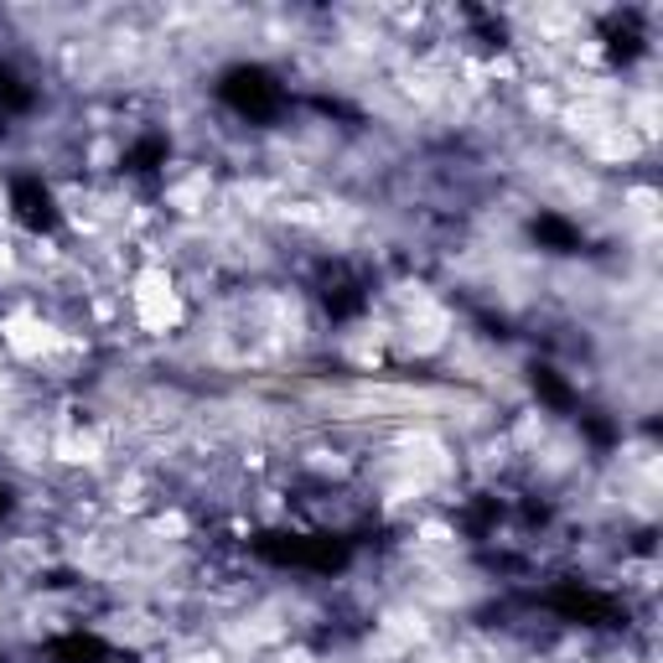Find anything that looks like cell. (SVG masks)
I'll use <instances>...</instances> for the list:
<instances>
[{
	"label": "cell",
	"mask_w": 663,
	"mask_h": 663,
	"mask_svg": "<svg viewBox=\"0 0 663 663\" xmlns=\"http://www.w3.org/2000/svg\"><path fill=\"white\" fill-rule=\"evenodd\" d=\"M265 560H276V565H301V571H342L348 565V544L342 539H306V535H265L255 544Z\"/></svg>",
	"instance_id": "1"
},
{
	"label": "cell",
	"mask_w": 663,
	"mask_h": 663,
	"mask_svg": "<svg viewBox=\"0 0 663 663\" xmlns=\"http://www.w3.org/2000/svg\"><path fill=\"white\" fill-rule=\"evenodd\" d=\"M535 239L544 244V249H554V255H575V249H581V234H575L565 218H554V213L535 218Z\"/></svg>",
	"instance_id": "5"
},
{
	"label": "cell",
	"mask_w": 663,
	"mask_h": 663,
	"mask_svg": "<svg viewBox=\"0 0 663 663\" xmlns=\"http://www.w3.org/2000/svg\"><path fill=\"white\" fill-rule=\"evenodd\" d=\"M322 301H327V312H332V316H358V312H363V291H358L352 280L332 285V291L322 295Z\"/></svg>",
	"instance_id": "9"
},
{
	"label": "cell",
	"mask_w": 663,
	"mask_h": 663,
	"mask_svg": "<svg viewBox=\"0 0 663 663\" xmlns=\"http://www.w3.org/2000/svg\"><path fill=\"white\" fill-rule=\"evenodd\" d=\"M53 653L63 663H99V659H104V643H99V638H83V632H74V638H57Z\"/></svg>",
	"instance_id": "7"
},
{
	"label": "cell",
	"mask_w": 663,
	"mask_h": 663,
	"mask_svg": "<svg viewBox=\"0 0 663 663\" xmlns=\"http://www.w3.org/2000/svg\"><path fill=\"white\" fill-rule=\"evenodd\" d=\"M218 93H223L228 110L249 114V120H270V114L280 110V99H285L280 83L265 74V68H234V74H223Z\"/></svg>",
	"instance_id": "2"
},
{
	"label": "cell",
	"mask_w": 663,
	"mask_h": 663,
	"mask_svg": "<svg viewBox=\"0 0 663 663\" xmlns=\"http://www.w3.org/2000/svg\"><path fill=\"white\" fill-rule=\"evenodd\" d=\"M11 207H16V218L26 223L32 234H53L57 228V203L37 177H21V182L11 187Z\"/></svg>",
	"instance_id": "4"
},
{
	"label": "cell",
	"mask_w": 663,
	"mask_h": 663,
	"mask_svg": "<svg viewBox=\"0 0 663 663\" xmlns=\"http://www.w3.org/2000/svg\"><path fill=\"white\" fill-rule=\"evenodd\" d=\"M125 166L130 171H156V166H166V141L161 135H146V141L125 156Z\"/></svg>",
	"instance_id": "8"
},
{
	"label": "cell",
	"mask_w": 663,
	"mask_h": 663,
	"mask_svg": "<svg viewBox=\"0 0 663 663\" xmlns=\"http://www.w3.org/2000/svg\"><path fill=\"white\" fill-rule=\"evenodd\" d=\"M0 110H32V89H26V83H21L16 74H11V68H0Z\"/></svg>",
	"instance_id": "10"
},
{
	"label": "cell",
	"mask_w": 663,
	"mask_h": 663,
	"mask_svg": "<svg viewBox=\"0 0 663 663\" xmlns=\"http://www.w3.org/2000/svg\"><path fill=\"white\" fill-rule=\"evenodd\" d=\"M550 607L565 617V622H586V627H611L617 622V602L602 596V591H586V586H560L550 596Z\"/></svg>",
	"instance_id": "3"
},
{
	"label": "cell",
	"mask_w": 663,
	"mask_h": 663,
	"mask_svg": "<svg viewBox=\"0 0 663 663\" xmlns=\"http://www.w3.org/2000/svg\"><path fill=\"white\" fill-rule=\"evenodd\" d=\"M11 514V493H5V487H0V518Z\"/></svg>",
	"instance_id": "11"
},
{
	"label": "cell",
	"mask_w": 663,
	"mask_h": 663,
	"mask_svg": "<svg viewBox=\"0 0 663 663\" xmlns=\"http://www.w3.org/2000/svg\"><path fill=\"white\" fill-rule=\"evenodd\" d=\"M535 394L544 400V405H554V409H571V405H575L571 384H565V379H560L554 369H544V363L535 369Z\"/></svg>",
	"instance_id": "6"
}]
</instances>
